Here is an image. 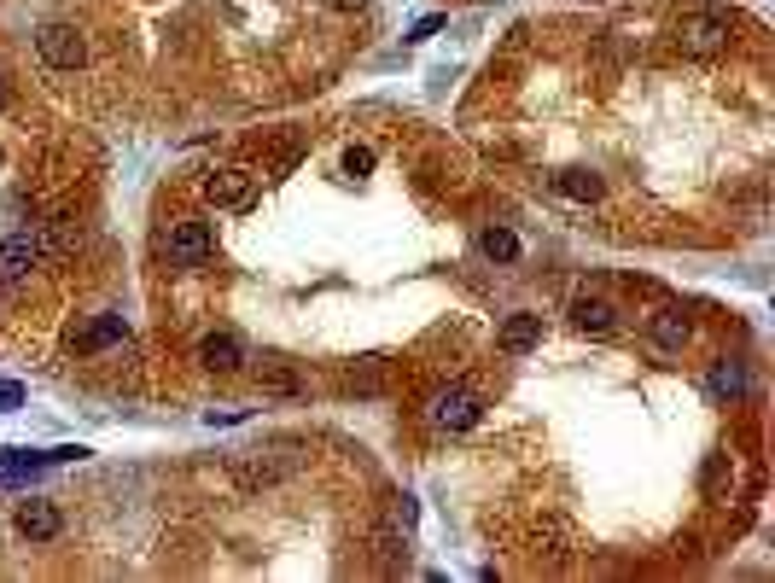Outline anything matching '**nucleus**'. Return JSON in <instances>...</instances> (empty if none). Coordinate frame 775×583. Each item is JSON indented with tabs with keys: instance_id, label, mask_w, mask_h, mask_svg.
<instances>
[{
	"instance_id": "obj_16",
	"label": "nucleus",
	"mask_w": 775,
	"mask_h": 583,
	"mask_svg": "<svg viewBox=\"0 0 775 583\" xmlns=\"http://www.w3.org/2000/svg\"><path fill=\"white\" fill-rule=\"evenodd\" d=\"M478 251H484L490 263H519V234H513V228H484V234H478Z\"/></svg>"
},
{
	"instance_id": "obj_15",
	"label": "nucleus",
	"mask_w": 775,
	"mask_h": 583,
	"mask_svg": "<svg viewBox=\"0 0 775 583\" xmlns=\"http://www.w3.org/2000/svg\"><path fill=\"white\" fill-rule=\"evenodd\" d=\"M111 344H123V315H100V321L76 339V350H82V356H94V350H111Z\"/></svg>"
},
{
	"instance_id": "obj_24",
	"label": "nucleus",
	"mask_w": 775,
	"mask_h": 583,
	"mask_svg": "<svg viewBox=\"0 0 775 583\" xmlns=\"http://www.w3.org/2000/svg\"><path fill=\"white\" fill-rule=\"evenodd\" d=\"M0 164H6V158H0Z\"/></svg>"
},
{
	"instance_id": "obj_17",
	"label": "nucleus",
	"mask_w": 775,
	"mask_h": 583,
	"mask_svg": "<svg viewBox=\"0 0 775 583\" xmlns=\"http://www.w3.org/2000/svg\"><path fill=\"white\" fill-rule=\"evenodd\" d=\"M729 484H735V467H729V455L717 449V455H706V473H700V490H706L711 502H723L729 496Z\"/></svg>"
},
{
	"instance_id": "obj_11",
	"label": "nucleus",
	"mask_w": 775,
	"mask_h": 583,
	"mask_svg": "<svg viewBox=\"0 0 775 583\" xmlns=\"http://www.w3.org/2000/svg\"><path fill=\"white\" fill-rule=\"evenodd\" d=\"M542 344V315H513L502 327V350L507 356H525V350H537Z\"/></svg>"
},
{
	"instance_id": "obj_4",
	"label": "nucleus",
	"mask_w": 775,
	"mask_h": 583,
	"mask_svg": "<svg viewBox=\"0 0 775 583\" xmlns=\"http://www.w3.org/2000/svg\"><path fill=\"white\" fill-rule=\"evenodd\" d=\"M35 47H41V59L53 70H82V59H88V41L70 30V24H41Z\"/></svg>"
},
{
	"instance_id": "obj_7",
	"label": "nucleus",
	"mask_w": 775,
	"mask_h": 583,
	"mask_svg": "<svg viewBox=\"0 0 775 583\" xmlns=\"http://www.w3.org/2000/svg\"><path fill=\"white\" fill-rule=\"evenodd\" d=\"M18 531H24L30 543H53V537L65 531V514H59L47 496H30V502L18 508Z\"/></svg>"
},
{
	"instance_id": "obj_6",
	"label": "nucleus",
	"mask_w": 775,
	"mask_h": 583,
	"mask_svg": "<svg viewBox=\"0 0 775 583\" xmlns=\"http://www.w3.org/2000/svg\"><path fill=\"white\" fill-rule=\"evenodd\" d=\"M41 251H47V240H41L35 228H18V234H6V240H0V275L24 280L35 263H41Z\"/></svg>"
},
{
	"instance_id": "obj_9",
	"label": "nucleus",
	"mask_w": 775,
	"mask_h": 583,
	"mask_svg": "<svg viewBox=\"0 0 775 583\" xmlns=\"http://www.w3.org/2000/svg\"><path fill=\"white\" fill-rule=\"evenodd\" d=\"M572 327H577V333H612V327H618V309H612L607 298L577 292V298H572Z\"/></svg>"
},
{
	"instance_id": "obj_19",
	"label": "nucleus",
	"mask_w": 775,
	"mask_h": 583,
	"mask_svg": "<svg viewBox=\"0 0 775 583\" xmlns=\"http://www.w3.org/2000/svg\"><path fill=\"white\" fill-rule=\"evenodd\" d=\"M373 170V152L368 146H350V152H344V175H368Z\"/></svg>"
},
{
	"instance_id": "obj_18",
	"label": "nucleus",
	"mask_w": 775,
	"mask_h": 583,
	"mask_svg": "<svg viewBox=\"0 0 775 583\" xmlns=\"http://www.w3.org/2000/svg\"><path fill=\"white\" fill-rule=\"evenodd\" d=\"M263 391L269 397H304V379H298V368H286V362H269L263 368Z\"/></svg>"
},
{
	"instance_id": "obj_22",
	"label": "nucleus",
	"mask_w": 775,
	"mask_h": 583,
	"mask_svg": "<svg viewBox=\"0 0 775 583\" xmlns=\"http://www.w3.org/2000/svg\"><path fill=\"white\" fill-rule=\"evenodd\" d=\"M333 6H338V12H350V6H362V0H333Z\"/></svg>"
},
{
	"instance_id": "obj_14",
	"label": "nucleus",
	"mask_w": 775,
	"mask_h": 583,
	"mask_svg": "<svg viewBox=\"0 0 775 583\" xmlns=\"http://www.w3.org/2000/svg\"><path fill=\"white\" fill-rule=\"evenodd\" d=\"M286 473V461H269V455H245V461H234V479L245 484V490H257V484H274Z\"/></svg>"
},
{
	"instance_id": "obj_8",
	"label": "nucleus",
	"mask_w": 775,
	"mask_h": 583,
	"mask_svg": "<svg viewBox=\"0 0 775 583\" xmlns=\"http://www.w3.org/2000/svg\"><path fill=\"white\" fill-rule=\"evenodd\" d=\"M199 362L210 368V374H239V368H245V344H239L234 333H204Z\"/></svg>"
},
{
	"instance_id": "obj_2",
	"label": "nucleus",
	"mask_w": 775,
	"mask_h": 583,
	"mask_svg": "<svg viewBox=\"0 0 775 583\" xmlns=\"http://www.w3.org/2000/svg\"><path fill=\"white\" fill-rule=\"evenodd\" d=\"M164 251H169V263H204L210 251H216V234H210V222H199V216H181L175 228L164 234Z\"/></svg>"
},
{
	"instance_id": "obj_23",
	"label": "nucleus",
	"mask_w": 775,
	"mask_h": 583,
	"mask_svg": "<svg viewBox=\"0 0 775 583\" xmlns=\"http://www.w3.org/2000/svg\"><path fill=\"white\" fill-rule=\"evenodd\" d=\"M0 105H6V82H0Z\"/></svg>"
},
{
	"instance_id": "obj_21",
	"label": "nucleus",
	"mask_w": 775,
	"mask_h": 583,
	"mask_svg": "<svg viewBox=\"0 0 775 583\" xmlns=\"http://www.w3.org/2000/svg\"><path fill=\"white\" fill-rule=\"evenodd\" d=\"M18 403H24V385H18V379H0V409L12 414Z\"/></svg>"
},
{
	"instance_id": "obj_13",
	"label": "nucleus",
	"mask_w": 775,
	"mask_h": 583,
	"mask_svg": "<svg viewBox=\"0 0 775 583\" xmlns=\"http://www.w3.org/2000/svg\"><path fill=\"white\" fill-rule=\"evenodd\" d=\"M706 385H711V397H746V368L741 362H729V356H717Z\"/></svg>"
},
{
	"instance_id": "obj_12",
	"label": "nucleus",
	"mask_w": 775,
	"mask_h": 583,
	"mask_svg": "<svg viewBox=\"0 0 775 583\" xmlns=\"http://www.w3.org/2000/svg\"><path fill=\"white\" fill-rule=\"evenodd\" d=\"M554 187H560L566 199H577V205H595V199L607 193V181H601L595 170H560L554 175Z\"/></svg>"
},
{
	"instance_id": "obj_3",
	"label": "nucleus",
	"mask_w": 775,
	"mask_h": 583,
	"mask_svg": "<svg viewBox=\"0 0 775 583\" xmlns=\"http://www.w3.org/2000/svg\"><path fill=\"white\" fill-rule=\"evenodd\" d=\"M426 414H432V426H443V432H467V426H478L484 403L472 397L467 385H449V391H438V397L426 403Z\"/></svg>"
},
{
	"instance_id": "obj_1",
	"label": "nucleus",
	"mask_w": 775,
	"mask_h": 583,
	"mask_svg": "<svg viewBox=\"0 0 775 583\" xmlns=\"http://www.w3.org/2000/svg\"><path fill=\"white\" fill-rule=\"evenodd\" d=\"M676 41L688 53H717V47H729V18L711 12V6H694V12L676 18Z\"/></svg>"
},
{
	"instance_id": "obj_20",
	"label": "nucleus",
	"mask_w": 775,
	"mask_h": 583,
	"mask_svg": "<svg viewBox=\"0 0 775 583\" xmlns=\"http://www.w3.org/2000/svg\"><path fill=\"white\" fill-rule=\"evenodd\" d=\"M443 24H449V18H443V12H432V18H420V24H414V35H408V41H432Z\"/></svg>"
},
{
	"instance_id": "obj_10",
	"label": "nucleus",
	"mask_w": 775,
	"mask_h": 583,
	"mask_svg": "<svg viewBox=\"0 0 775 583\" xmlns=\"http://www.w3.org/2000/svg\"><path fill=\"white\" fill-rule=\"evenodd\" d=\"M647 339L659 344V350H682V344H688V315H682V309H659V315L647 321Z\"/></svg>"
},
{
	"instance_id": "obj_5",
	"label": "nucleus",
	"mask_w": 775,
	"mask_h": 583,
	"mask_svg": "<svg viewBox=\"0 0 775 583\" xmlns=\"http://www.w3.org/2000/svg\"><path fill=\"white\" fill-rule=\"evenodd\" d=\"M204 193H210V205L216 210H251L257 205V175L251 170H222L204 181Z\"/></svg>"
}]
</instances>
